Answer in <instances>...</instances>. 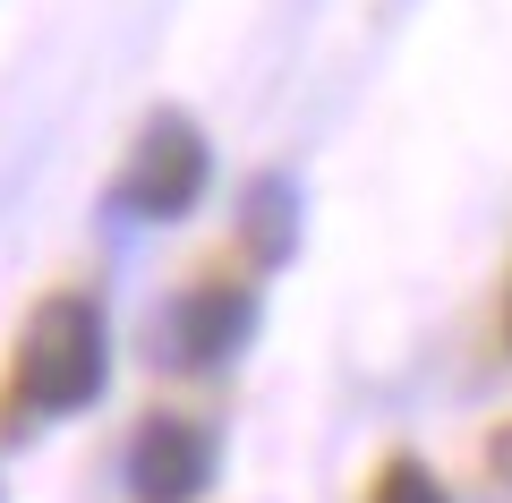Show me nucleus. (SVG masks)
Wrapping results in <instances>:
<instances>
[{"label":"nucleus","mask_w":512,"mask_h":503,"mask_svg":"<svg viewBox=\"0 0 512 503\" xmlns=\"http://www.w3.org/2000/svg\"><path fill=\"white\" fill-rule=\"evenodd\" d=\"M103 376H111V333H103V307L86 290H60L26 316L18 333V359H9V393L18 410L35 418H69L86 401H103Z\"/></svg>","instance_id":"f257e3e1"},{"label":"nucleus","mask_w":512,"mask_h":503,"mask_svg":"<svg viewBox=\"0 0 512 503\" xmlns=\"http://www.w3.org/2000/svg\"><path fill=\"white\" fill-rule=\"evenodd\" d=\"M214 180V154H205V128L188 111H154L128 145V171L111 188V222H180L188 205Z\"/></svg>","instance_id":"f03ea898"},{"label":"nucleus","mask_w":512,"mask_h":503,"mask_svg":"<svg viewBox=\"0 0 512 503\" xmlns=\"http://www.w3.org/2000/svg\"><path fill=\"white\" fill-rule=\"evenodd\" d=\"M256 333V290L231 282V273H205L197 290L154 316V359L163 367H188V376H214V367L239 359V342Z\"/></svg>","instance_id":"7ed1b4c3"},{"label":"nucleus","mask_w":512,"mask_h":503,"mask_svg":"<svg viewBox=\"0 0 512 503\" xmlns=\"http://www.w3.org/2000/svg\"><path fill=\"white\" fill-rule=\"evenodd\" d=\"M214 427L205 418H146L137 444H128V495L137 503H197L214 486Z\"/></svg>","instance_id":"20e7f679"},{"label":"nucleus","mask_w":512,"mask_h":503,"mask_svg":"<svg viewBox=\"0 0 512 503\" xmlns=\"http://www.w3.org/2000/svg\"><path fill=\"white\" fill-rule=\"evenodd\" d=\"M239 248H248L256 265H291V248H299V188L282 180V171H265V180L248 188V205H239Z\"/></svg>","instance_id":"39448f33"},{"label":"nucleus","mask_w":512,"mask_h":503,"mask_svg":"<svg viewBox=\"0 0 512 503\" xmlns=\"http://www.w3.org/2000/svg\"><path fill=\"white\" fill-rule=\"evenodd\" d=\"M367 503H444V486H436V469H427V461L393 452V461L367 478Z\"/></svg>","instance_id":"423d86ee"},{"label":"nucleus","mask_w":512,"mask_h":503,"mask_svg":"<svg viewBox=\"0 0 512 503\" xmlns=\"http://www.w3.org/2000/svg\"><path fill=\"white\" fill-rule=\"evenodd\" d=\"M487 461H495V478H512V427H504V435L487 444Z\"/></svg>","instance_id":"0eeeda50"},{"label":"nucleus","mask_w":512,"mask_h":503,"mask_svg":"<svg viewBox=\"0 0 512 503\" xmlns=\"http://www.w3.org/2000/svg\"><path fill=\"white\" fill-rule=\"evenodd\" d=\"M504 342H512V290H504Z\"/></svg>","instance_id":"6e6552de"}]
</instances>
